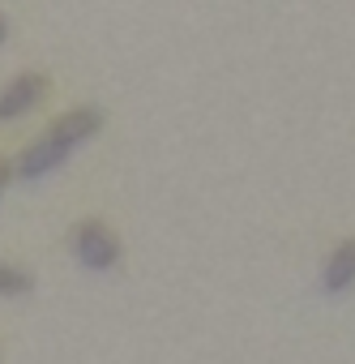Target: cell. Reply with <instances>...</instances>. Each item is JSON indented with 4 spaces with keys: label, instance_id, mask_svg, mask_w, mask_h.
<instances>
[{
    "label": "cell",
    "instance_id": "cell-1",
    "mask_svg": "<svg viewBox=\"0 0 355 364\" xmlns=\"http://www.w3.org/2000/svg\"><path fill=\"white\" fill-rule=\"evenodd\" d=\"M103 112L99 107H73V112H65L43 137H35L22 154H18V163H13V171L22 176V180H39V176H52L56 167H65L69 159H73V150H82L86 141H94L99 133H103Z\"/></svg>",
    "mask_w": 355,
    "mask_h": 364
},
{
    "label": "cell",
    "instance_id": "cell-2",
    "mask_svg": "<svg viewBox=\"0 0 355 364\" xmlns=\"http://www.w3.org/2000/svg\"><path fill=\"white\" fill-rule=\"evenodd\" d=\"M69 245H73V257L86 266V270H94V274H107V270H116L120 266V236L103 223V219H82L77 228H73V236H69Z\"/></svg>",
    "mask_w": 355,
    "mask_h": 364
},
{
    "label": "cell",
    "instance_id": "cell-3",
    "mask_svg": "<svg viewBox=\"0 0 355 364\" xmlns=\"http://www.w3.org/2000/svg\"><path fill=\"white\" fill-rule=\"evenodd\" d=\"M48 95V73H18L5 90H0V120H22L31 116Z\"/></svg>",
    "mask_w": 355,
    "mask_h": 364
},
{
    "label": "cell",
    "instance_id": "cell-4",
    "mask_svg": "<svg viewBox=\"0 0 355 364\" xmlns=\"http://www.w3.org/2000/svg\"><path fill=\"white\" fill-rule=\"evenodd\" d=\"M321 287L329 296H346L355 287V236L334 245V253L325 257V270H321Z\"/></svg>",
    "mask_w": 355,
    "mask_h": 364
},
{
    "label": "cell",
    "instance_id": "cell-5",
    "mask_svg": "<svg viewBox=\"0 0 355 364\" xmlns=\"http://www.w3.org/2000/svg\"><path fill=\"white\" fill-rule=\"evenodd\" d=\"M35 291V274L18 262H0V296H9V300H22Z\"/></svg>",
    "mask_w": 355,
    "mask_h": 364
},
{
    "label": "cell",
    "instance_id": "cell-6",
    "mask_svg": "<svg viewBox=\"0 0 355 364\" xmlns=\"http://www.w3.org/2000/svg\"><path fill=\"white\" fill-rule=\"evenodd\" d=\"M9 176H13V167H9L5 159H0V193H5V185H9Z\"/></svg>",
    "mask_w": 355,
    "mask_h": 364
},
{
    "label": "cell",
    "instance_id": "cell-7",
    "mask_svg": "<svg viewBox=\"0 0 355 364\" xmlns=\"http://www.w3.org/2000/svg\"><path fill=\"white\" fill-rule=\"evenodd\" d=\"M9 39V22H5V14H0V43Z\"/></svg>",
    "mask_w": 355,
    "mask_h": 364
}]
</instances>
